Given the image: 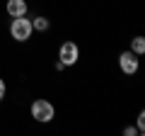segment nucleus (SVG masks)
<instances>
[{"label": "nucleus", "mask_w": 145, "mask_h": 136, "mask_svg": "<svg viewBox=\"0 0 145 136\" xmlns=\"http://www.w3.org/2000/svg\"><path fill=\"white\" fill-rule=\"evenodd\" d=\"M29 114H31V119L39 121V124H48V121L56 119V107H53V102L39 97V100H34V102H31Z\"/></svg>", "instance_id": "nucleus-1"}, {"label": "nucleus", "mask_w": 145, "mask_h": 136, "mask_svg": "<svg viewBox=\"0 0 145 136\" xmlns=\"http://www.w3.org/2000/svg\"><path fill=\"white\" fill-rule=\"evenodd\" d=\"M31 34H34V27H31V20L27 15L12 17V22H10V37L15 39V42L24 44V42H29V39H31Z\"/></svg>", "instance_id": "nucleus-2"}, {"label": "nucleus", "mask_w": 145, "mask_h": 136, "mask_svg": "<svg viewBox=\"0 0 145 136\" xmlns=\"http://www.w3.org/2000/svg\"><path fill=\"white\" fill-rule=\"evenodd\" d=\"M58 61L63 63V66H75V63L80 61V46L75 42H63L61 46H58Z\"/></svg>", "instance_id": "nucleus-3"}, {"label": "nucleus", "mask_w": 145, "mask_h": 136, "mask_svg": "<svg viewBox=\"0 0 145 136\" xmlns=\"http://www.w3.org/2000/svg\"><path fill=\"white\" fill-rule=\"evenodd\" d=\"M138 53H133L131 49H126V51L119 53V68H121V73L123 75H135L138 73V68H140V61H138Z\"/></svg>", "instance_id": "nucleus-4"}, {"label": "nucleus", "mask_w": 145, "mask_h": 136, "mask_svg": "<svg viewBox=\"0 0 145 136\" xmlns=\"http://www.w3.org/2000/svg\"><path fill=\"white\" fill-rule=\"evenodd\" d=\"M5 12L10 15V20L12 17H22V15L29 12V3H27V0H7L5 3Z\"/></svg>", "instance_id": "nucleus-5"}, {"label": "nucleus", "mask_w": 145, "mask_h": 136, "mask_svg": "<svg viewBox=\"0 0 145 136\" xmlns=\"http://www.w3.org/2000/svg\"><path fill=\"white\" fill-rule=\"evenodd\" d=\"M31 27H34V32H48L51 29V20L46 15H36V17H31Z\"/></svg>", "instance_id": "nucleus-6"}, {"label": "nucleus", "mask_w": 145, "mask_h": 136, "mask_svg": "<svg viewBox=\"0 0 145 136\" xmlns=\"http://www.w3.org/2000/svg\"><path fill=\"white\" fill-rule=\"evenodd\" d=\"M131 51L138 53V56H143V53H145V37H140V34H138V37L131 39Z\"/></svg>", "instance_id": "nucleus-7"}, {"label": "nucleus", "mask_w": 145, "mask_h": 136, "mask_svg": "<svg viewBox=\"0 0 145 136\" xmlns=\"http://www.w3.org/2000/svg\"><path fill=\"white\" fill-rule=\"evenodd\" d=\"M135 129H138V134H140V136L145 134V112H138V119H135Z\"/></svg>", "instance_id": "nucleus-8"}, {"label": "nucleus", "mask_w": 145, "mask_h": 136, "mask_svg": "<svg viewBox=\"0 0 145 136\" xmlns=\"http://www.w3.org/2000/svg\"><path fill=\"white\" fill-rule=\"evenodd\" d=\"M123 136H140L135 126H123Z\"/></svg>", "instance_id": "nucleus-9"}, {"label": "nucleus", "mask_w": 145, "mask_h": 136, "mask_svg": "<svg viewBox=\"0 0 145 136\" xmlns=\"http://www.w3.org/2000/svg\"><path fill=\"white\" fill-rule=\"evenodd\" d=\"M5 95H7V83H5L3 78H0V102L5 100Z\"/></svg>", "instance_id": "nucleus-10"}, {"label": "nucleus", "mask_w": 145, "mask_h": 136, "mask_svg": "<svg viewBox=\"0 0 145 136\" xmlns=\"http://www.w3.org/2000/svg\"><path fill=\"white\" fill-rule=\"evenodd\" d=\"M53 71H56V73H61V71H65V66H63L61 61H56V63H53Z\"/></svg>", "instance_id": "nucleus-11"}]
</instances>
